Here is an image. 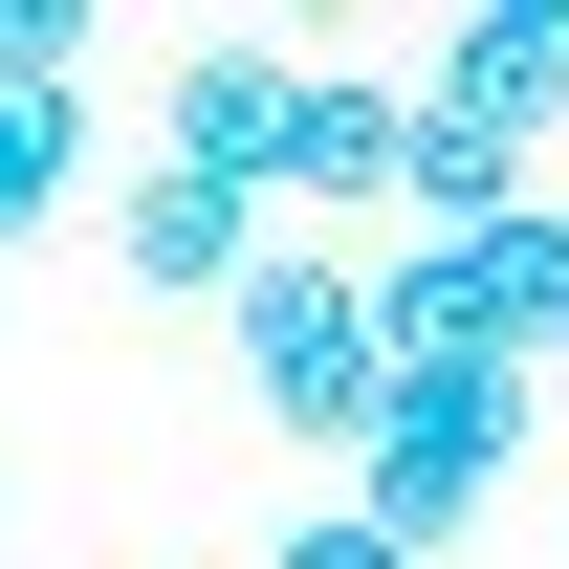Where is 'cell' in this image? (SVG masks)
<instances>
[{
    "instance_id": "1",
    "label": "cell",
    "mask_w": 569,
    "mask_h": 569,
    "mask_svg": "<svg viewBox=\"0 0 569 569\" xmlns=\"http://www.w3.org/2000/svg\"><path fill=\"white\" fill-rule=\"evenodd\" d=\"M503 460H526V372H482V351H460V372H372V438H351V526L438 569V548H460V526L503 503Z\"/></svg>"
},
{
    "instance_id": "2",
    "label": "cell",
    "mask_w": 569,
    "mask_h": 569,
    "mask_svg": "<svg viewBox=\"0 0 569 569\" xmlns=\"http://www.w3.org/2000/svg\"><path fill=\"white\" fill-rule=\"evenodd\" d=\"M219 351H241V395L284 438H372V329H351V263L329 241H263V263L219 284Z\"/></svg>"
},
{
    "instance_id": "5",
    "label": "cell",
    "mask_w": 569,
    "mask_h": 569,
    "mask_svg": "<svg viewBox=\"0 0 569 569\" xmlns=\"http://www.w3.org/2000/svg\"><path fill=\"white\" fill-rule=\"evenodd\" d=\"M438 263H460V329H482L503 372H548V351H569V219H548V198H482Z\"/></svg>"
},
{
    "instance_id": "6",
    "label": "cell",
    "mask_w": 569,
    "mask_h": 569,
    "mask_svg": "<svg viewBox=\"0 0 569 569\" xmlns=\"http://www.w3.org/2000/svg\"><path fill=\"white\" fill-rule=\"evenodd\" d=\"M110 241H132V284L219 307V284L263 263V198H219V176H132V219H110Z\"/></svg>"
},
{
    "instance_id": "8",
    "label": "cell",
    "mask_w": 569,
    "mask_h": 569,
    "mask_svg": "<svg viewBox=\"0 0 569 569\" xmlns=\"http://www.w3.org/2000/svg\"><path fill=\"white\" fill-rule=\"evenodd\" d=\"M88 198V88H0V241H44Z\"/></svg>"
},
{
    "instance_id": "9",
    "label": "cell",
    "mask_w": 569,
    "mask_h": 569,
    "mask_svg": "<svg viewBox=\"0 0 569 569\" xmlns=\"http://www.w3.org/2000/svg\"><path fill=\"white\" fill-rule=\"evenodd\" d=\"M263 569H417V548H372L351 503H307V526H284V548H263Z\"/></svg>"
},
{
    "instance_id": "7",
    "label": "cell",
    "mask_w": 569,
    "mask_h": 569,
    "mask_svg": "<svg viewBox=\"0 0 569 569\" xmlns=\"http://www.w3.org/2000/svg\"><path fill=\"white\" fill-rule=\"evenodd\" d=\"M284 198H395V88L307 67V132H284Z\"/></svg>"
},
{
    "instance_id": "3",
    "label": "cell",
    "mask_w": 569,
    "mask_h": 569,
    "mask_svg": "<svg viewBox=\"0 0 569 569\" xmlns=\"http://www.w3.org/2000/svg\"><path fill=\"white\" fill-rule=\"evenodd\" d=\"M284 132H307V67H284V44H176V88H153V176L284 198Z\"/></svg>"
},
{
    "instance_id": "4",
    "label": "cell",
    "mask_w": 569,
    "mask_h": 569,
    "mask_svg": "<svg viewBox=\"0 0 569 569\" xmlns=\"http://www.w3.org/2000/svg\"><path fill=\"white\" fill-rule=\"evenodd\" d=\"M395 110H417V132H460V153H503V176H526V132H548V110H569V67H548V0H460V44H438V67L395 88Z\"/></svg>"
}]
</instances>
